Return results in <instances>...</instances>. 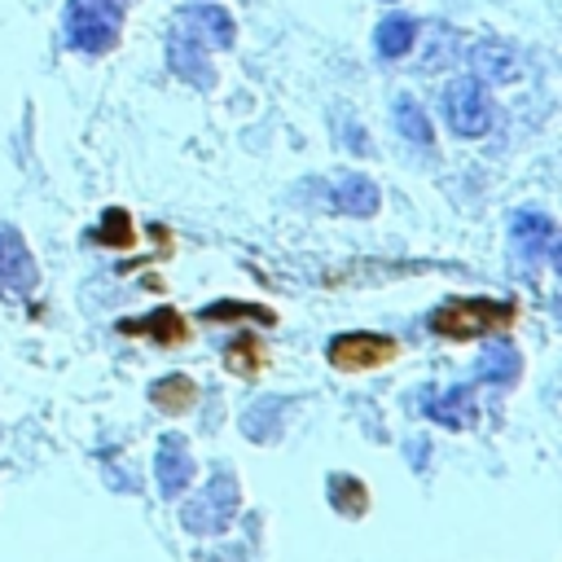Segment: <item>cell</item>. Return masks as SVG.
Instances as JSON below:
<instances>
[{"label":"cell","instance_id":"1","mask_svg":"<svg viewBox=\"0 0 562 562\" xmlns=\"http://www.w3.org/2000/svg\"><path fill=\"white\" fill-rule=\"evenodd\" d=\"M514 321V303L505 299H452L430 312V329L439 338H483Z\"/></svg>","mask_w":562,"mask_h":562},{"label":"cell","instance_id":"2","mask_svg":"<svg viewBox=\"0 0 562 562\" xmlns=\"http://www.w3.org/2000/svg\"><path fill=\"white\" fill-rule=\"evenodd\" d=\"M237 505H241L237 479L228 470H215L202 483V492H193V501L184 505V527L193 536H215V531H224L237 518Z\"/></svg>","mask_w":562,"mask_h":562},{"label":"cell","instance_id":"3","mask_svg":"<svg viewBox=\"0 0 562 562\" xmlns=\"http://www.w3.org/2000/svg\"><path fill=\"white\" fill-rule=\"evenodd\" d=\"M66 40L79 53H110L119 40L114 0H66Z\"/></svg>","mask_w":562,"mask_h":562},{"label":"cell","instance_id":"4","mask_svg":"<svg viewBox=\"0 0 562 562\" xmlns=\"http://www.w3.org/2000/svg\"><path fill=\"white\" fill-rule=\"evenodd\" d=\"M443 119L457 136H483L492 127V101L483 92V83L470 75V79H452L443 88Z\"/></svg>","mask_w":562,"mask_h":562},{"label":"cell","instance_id":"5","mask_svg":"<svg viewBox=\"0 0 562 562\" xmlns=\"http://www.w3.org/2000/svg\"><path fill=\"white\" fill-rule=\"evenodd\" d=\"M325 356L334 369L342 373H360V369H378L386 360H395V338L373 334V329H356V334H334L325 342Z\"/></svg>","mask_w":562,"mask_h":562},{"label":"cell","instance_id":"6","mask_svg":"<svg viewBox=\"0 0 562 562\" xmlns=\"http://www.w3.org/2000/svg\"><path fill=\"white\" fill-rule=\"evenodd\" d=\"M509 246L518 263H540L558 255V224L544 211H514L509 215Z\"/></svg>","mask_w":562,"mask_h":562},{"label":"cell","instance_id":"7","mask_svg":"<svg viewBox=\"0 0 562 562\" xmlns=\"http://www.w3.org/2000/svg\"><path fill=\"white\" fill-rule=\"evenodd\" d=\"M35 281H40V268H35V255L26 250L22 233L13 224H0V290L26 294V290H35Z\"/></svg>","mask_w":562,"mask_h":562},{"label":"cell","instance_id":"8","mask_svg":"<svg viewBox=\"0 0 562 562\" xmlns=\"http://www.w3.org/2000/svg\"><path fill=\"white\" fill-rule=\"evenodd\" d=\"M470 66H474V79L479 83H514L522 75V57L501 44V40H483L470 48Z\"/></svg>","mask_w":562,"mask_h":562},{"label":"cell","instance_id":"9","mask_svg":"<svg viewBox=\"0 0 562 562\" xmlns=\"http://www.w3.org/2000/svg\"><path fill=\"white\" fill-rule=\"evenodd\" d=\"M154 474H158V487L167 496L184 492L193 483V457H189V443L180 435H162L158 439V457H154Z\"/></svg>","mask_w":562,"mask_h":562},{"label":"cell","instance_id":"10","mask_svg":"<svg viewBox=\"0 0 562 562\" xmlns=\"http://www.w3.org/2000/svg\"><path fill=\"white\" fill-rule=\"evenodd\" d=\"M180 18H184V26L198 31V40L211 44V48H233V40H237V22H233L228 9H220V4H189V9H180Z\"/></svg>","mask_w":562,"mask_h":562},{"label":"cell","instance_id":"11","mask_svg":"<svg viewBox=\"0 0 562 562\" xmlns=\"http://www.w3.org/2000/svg\"><path fill=\"white\" fill-rule=\"evenodd\" d=\"M329 202H334V211L364 220V215H373V211L382 206V193H378V184H373L369 176L351 171V176H338V180L329 184Z\"/></svg>","mask_w":562,"mask_h":562},{"label":"cell","instance_id":"12","mask_svg":"<svg viewBox=\"0 0 562 562\" xmlns=\"http://www.w3.org/2000/svg\"><path fill=\"white\" fill-rule=\"evenodd\" d=\"M430 422L439 426H470L474 422V386H448L443 395H426L422 400Z\"/></svg>","mask_w":562,"mask_h":562},{"label":"cell","instance_id":"13","mask_svg":"<svg viewBox=\"0 0 562 562\" xmlns=\"http://www.w3.org/2000/svg\"><path fill=\"white\" fill-rule=\"evenodd\" d=\"M413 40H417V18H408V13H391V18H382L378 22V31H373V48H378V57H404V53H413Z\"/></svg>","mask_w":562,"mask_h":562},{"label":"cell","instance_id":"14","mask_svg":"<svg viewBox=\"0 0 562 562\" xmlns=\"http://www.w3.org/2000/svg\"><path fill=\"white\" fill-rule=\"evenodd\" d=\"M391 110H395V127H400V136H404L408 145H422V149H430V145H435V127H430L426 110L417 105V97L400 92Z\"/></svg>","mask_w":562,"mask_h":562},{"label":"cell","instance_id":"15","mask_svg":"<svg viewBox=\"0 0 562 562\" xmlns=\"http://www.w3.org/2000/svg\"><path fill=\"white\" fill-rule=\"evenodd\" d=\"M149 400H154L158 413L176 417V413H184V408L198 400V386H193L184 373H167V378H158V382L149 386Z\"/></svg>","mask_w":562,"mask_h":562},{"label":"cell","instance_id":"16","mask_svg":"<svg viewBox=\"0 0 562 562\" xmlns=\"http://www.w3.org/2000/svg\"><path fill=\"white\" fill-rule=\"evenodd\" d=\"M123 334H149V338H158V342H180L189 329H184V321L171 312V307H158V312H149V316H140V321H123L119 325Z\"/></svg>","mask_w":562,"mask_h":562},{"label":"cell","instance_id":"17","mask_svg":"<svg viewBox=\"0 0 562 562\" xmlns=\"http://www.w3.org/2000/svg\"><path fill=\"white\" fill-rule=\"evenodd\" d=\"M479 373L492 378V386H509V382L522 373V356H518L509 342H496V347L479 360Z\"/></svg>","mask_w":562,"mask_h":562},{"label":"cell","instance_id":"18","mask_svg":"<svg viewBox=\"0 0 562 562\" xmlns=\"http://www.w3.org/2000/svg\"><path fill=\"white\" fill-rule=\"evenodd\" d=\"M329 501H334V509L347 514V518H360V514L369 509V492H364V483L351 479V474H329Z\"/></svg>","mask_w":562,"mask_h":562},{"label":"cell","instance_id":"19","mask_svg":"<svg viewBox=\"0 0 562 562\" xmlns=\"http://www.w3.org/2000/svg\"><path fill=\"white\" fill-rule=\"evenodd\" d=\"M206 321H263V325H272L277 316L268 312V307H259V303H211L206 312H202Z\"/></svg>","mask_w":562,"mask_h":562},{"label":"cell","instance_id":"20","mask_svg":"<svg viewBox=\"0 0 562 562\" xmlns=\"http://www.w3.org/2000/svg\"><path fill=\"white\" fill-rule=\"evenodd\" d=\"M272 413H281V400H259L255 408H246V417H241V430H246L250 439H259V443H263V439H272V435H277V426L268 422Z\"/></svg>","mask_w":562,"mask_h":562},{"label":"cell","instance_id":"21","mask_svg":"<svg viewBox=\"0 0 562 562\" xmlns=\"http://www.w3.org/2000/svg\"><path fill=\"white\" fill-rule=\"evenodd\" d=\"M171 70L176 75H184L189 83H198V88H206L211 83V70H202L198 66V53L184 44V40H171Z\"/></svg>","mask_w":562,"mask_h":562},{"label":"cell","instance_id":"22","mask_svg":"<svg viewBox=\"0 0 562 562\" xmlns=\"http://www.w3.org/2000/svg\"><path fill=\"white\" fill-rule=\"evenodd\" d=\"M101 241H105V246H132V220H127V211H119V206L105 211V220H101Z\"/></svg>","mask_w":562,"mask_h":562},{"label":"cell","instance_id":"23","mask_svg":"<svg viewBox=\"0 0 562 562\" xmlns=\"http://www.w3.org/2000/svg\"><path fill=\"white\" fill-rule=\"evenodd\" d=\"M228 369L233 373H255L259 369V342L255 338H237V342H228Z\"/></svg>","mask_w":562,"mask_h":562},{"label":"cell","instance_id":"24","mask_svg":"<svg viewBox=\"0 0 562 562\" xmlns=\"http://www.w3.org/2000/svg\"><path fill=\"white\" fill-rule=\"evenodd\" d=\"M386 4H395V0H386Z\"/></svg>","mask_w":562,"mask_h":562}]
</instances>
